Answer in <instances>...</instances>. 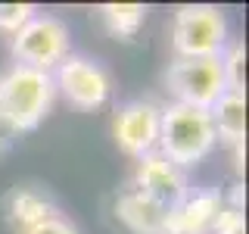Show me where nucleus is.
Here are the masks:
<instances>
[{
  "mask_svg": "<svg viewBox=\"0 0 249 234\" xmlns=\"http://www.w3.org/2000/svg\"><path fill=\"white\" fill-rule=\"evenodd\" d=\"M50 215H59V209L41 187H16L10 197H6V222L19 234L35 228V225H41Z\"/></svg>",
  "mask_w": 249,
  "mask_h": 234,
  "instance_id": "obj_11",
  "label": "nucleus"
},
{
  "mask_svg": "<svg viewBox=\"0 0 249 234\" xmlns=\"http://www.w3.org/2000/svg\"><path fill=\"white\" fill-rule=\"evenodd\" d=\"M209 234H246V222H243V209L231 206V203H224V209L218 213L215 225Z\"/></svg>",
  "mask_w": 249,
  "mask_h": 234,
  "instance_id": "obj_16",
  "label": "nucleus"
},
{
  "mask_svg": "<svg viewBox=\"0 0 249 234\" xmlns=\"http://www.w3.org/2000/svg\"><path fill=\"white\" fill-rule=\"evenodd\" d=\"M53 84L66 97L69 106L81 109V113H93L109 100L112 94V78L97 59L90 57H75L69 53L66 59L53 69Z\"/></svg>",
  "mask_w": 249,
  "mask_h": 234,
  "instance_id": "obj_6",
  "label": "nucleus"
},
{
  "mask_svg": "<svg viewBox=\"0 0 249 234\" xmlns=\"http://www.w3.org/2000/svg\"><path fill=\"white\" fill-rule=\"evenodd\" d=\"M146 6L140 3H103L100 6V16H103V25L109 28V35L122 38V41H131L146 22Z\"/></svg>",
  "mask_w": 249,
  "mask_h": 234,
  "instance_id": "obj_13",
  "label": "nucleus"
},
{
  "mask_svg": "<svg viewBox=\"0 0 249 234\" xmlns=\"http://www.w3.org/2000/svg\"><path fill=\"white\" fill-rule=\"evenodd\" d=\"M53 100H56L53 72L10 62L0 72V128H6L10 135L35 131L50 116Z\"/></svg>",
  "mask_w": 249,
  "mask_h": 234,
  "instance_id": "obj_1",
  "label": "nucleus"
},
{
  "mask_svg": "<svg viewBox=\"0 0 249 234\" xmlns=\"http://www.w3.org/2000/svg\"><path fill=\"white\" fill-rule=\"evenodd\" d=\"M209 116H212V125H215V137L221 140L224 147H231L233 153L243 150V140H246V94L224 91L221 97L209 106Z\"/></svg>",
  "mask_w": 249,
  "mask_h": 234,
  "instance_id": "obj_10",
  "label": "nucleus"
},
{
  "mask_svg": "<svg viewBox=\"0 0 249 234\" xmlns=\"http://www.w3.org/2000/svg\"><path fill=\"white\" fill-rule=\"evenodd\" d=\"M115 215L128 231L134 234H165V209L156 206L153 200L140 197L137 191H122L115 200Z\"/></svg>",
  "mask_w": 249,
  "mask_h": 234,
  "instance_id": "obj_12",
  "label": "nucleus"
},
{
  "mask_svg": "<svg viewBox=\"0 0 249 234\" xmlns=\"http://www.w3.org/2000/svg\"><path fill=\"white\" fill-rule=\"evenodd\" d=\"M31 16H37L35 3H0V31H10L16 35Z\"/></svg>",
  "mask_w": 249,
  "mask_h": 234,
  "instance_id": "obj_15",
  "label": "nucleus"
},
{
  "mask_svg": "<svg viewBox=\"0 0 249 234\" xmlns=\"http://www.w3.org/2000/svg\"><path fill=\"white\" fill-rule=\"evenodd\" d=\"M215 125L209 109L168 103L159 113V144L156 150L175 162L178 169H190L215 150Z\"/></svg>",
  "mask_w": 249,
  "mask_h": 234,
  "instance_id": "obj_2",
  "label": "nucleus"
},
{
  "mask_svg": "<svg viewBox=\"0 0 249 234\" xmlns=\"http://www.w3.org/2000/svg\"><path fill=\"white\" fill-rule=\"evenodd\" d=\"M165 88L171 91L175 103L209 109L224 91H228L221 57H199V59L175 57L165 69Z\"/></svg>",
  "mask_w": 249,
  "mask_h": 234,
  "instance_id": "obj_5",
  "label": "nucleus"
},
{
  "mask_svg": "<svg viewBox=\"0 0 249 234\" xmlns=\"http://www.w3.org/2000/svg\"><path fill=\"white\" fill-rule=\"evenodd\" d=\"M171 47L181 59L221 57L228 47V19L218 6L187 3L171 19Z\"/></svg>",
  "mask_w": 249,
  "mask_h": 234,
  "instance_id": "obj_3",
  "label": "nucleus"
},
{
  "mask_svg": "<svg viewBox=\"0 0 249 234\" xmlns=\"http://www.w3.org/2000/svg\"><path fill=\"white\" fill-rule=\"evenodd\" d=\"M6 144H10V131H6V128H0V153L6 150Z\"/></svg>",
  "mask_w": 249,
  "mask_h": 234,
  "instance_id": "obj_18",
  "label": "nucleus"
},
{
  "mask_svg": "<svg viewBox=\"0 0 249 234\" xmlns=\"http://www.w3.org/2000/svg\"><path fill=\"white\" fill-rule=\"evenodd\" d=\"M221 69H224V84L228 91L246 94V47L243 41H233L221 53Z\"/></svg>",
  "mask_w": 249,
  "mask_h": 234,
  "instance_id": "obj_14",
  "label": "nucleus"
},
{
  "mask_svg": "<svg viewBox=\"0 0 249 234\" xmlns=\"http://www.w3.org/2000/svg\"><path fill=\"white\" fill-rule=\"evenodd\" d=\"M131 191H137L140 197L153 200L156 206L175 209L187 194H190V184H187L184 169H178L175 162H168L159 150L140 156L134 162V175H131Z\"/></svg>",
  "mask_w": 249,
  "mask_h": 234,
  "instance_id": "obj_7",
  "label": "nucleus"
},
{
  "mask_svg": "<svg viewBox=\"0 0 249 234\" xmlns=\"http://www.w3.org/2000/svg\"><path fill=\"white\" fill-rule=\"evenodd\" d=\"M159 113L162 106H156L153 100H128L124 106L115 109L112 135L124 156L140 159V156L156 150V144H159Z\"/></svg>",
  "mask_w": 249,
  "mask_h": 234,
  "instance_id": "obj_8",
  "label": "nucleus"
},
{
  "mask_svg": "<svg viewBox=\"0 0 249 234\" xmlns=\"http://www.w3.org/2000/svg\"><path fill=\"white\" fill-rule=\"evenodd\" d=\"M72 50V35L69 25L56 16L37 13L10 38V53L19 66L53 72Z\"/></svg>",
  "mask_w": 249,
  "mask_h": 234,
  "instance_id": "obj_4",
  "label": "nucleus"
},
{
  "mask_svg": "<svg viewBox=\"0 0 249 234\" xmlns=\"http://www.w3.org/2000/svg\"><path fill=\"white\" fill-rule=\"evenodd\" d=\"M22 234H81V231H78L66 215H50V218H44L41 225H35V228H28Z\"/></svg>",
  "mask_w": 249,
  "mask_h": 234,
  "instance_id": "obj_17",
  "label": "nucleus"
},
{
  "mask_svg": "<svg viewBox=\"0 0 249 234\" xmlns=\"http://www.w3.org/2000/svg\"><path fill=\"white\" fill-rule=\"evenodd\" d=\"M224 203L228 200L218 191H190L175 209H168L165 234H209Z\"/></svg>",
  "mask_w": 249,
  "mask_h": 234,
  "instance_id": "obj_9",
  "label": "nucleus"
}]
</instances>
